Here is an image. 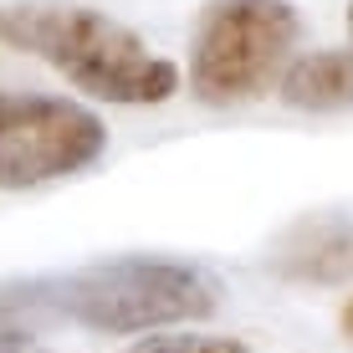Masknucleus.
<instances>
[{
	"mask_svg": "<svg viewBox=\"0 0 353 353\" xmlns=\"http://www.w3.org/2000/svg\"><path fill=\"white\" fill-rule=\"evenodd\" d=\"M221 307V282L174 256H113L26 282H0V323L41 327L72 323L88 333H154L194 323Z\"/></svg>",
	"mask_w": 353,
	"mask_h": 353,
	"instance_id": "obj_1",
	"label": "nucleus"
},
{
	"mask_svg": "<svg viewBox=\"0 0 353 353\" xmlns=\"http://www.w3.org/2000/svg\"><path fill=\"white\" fill-rule=\"evenodd\" d=\"M0 46L26 52L62 72L77 92L118 108L169 103L179 92V67L149 52L139 31L108 10L67 6V0H6L0 6Z\"/></svg>",
	"mask_w": 353,
	"mask_h": 353,
	"instance_id": "obj_2",
	"label": "nucleus"
},
{
	"mask_svg": "<svg viewBox=\"0 0 353 353\" xmlns=\"http://www.w3.org/2000/svg\"><path fill=\"white\" fill-rule=\"evenodd\" d=\"M302 36L292 0H205L190 36V92L210 108H241L282 77Z\"/></svg>",
	"mask_w": 353,
	"mask_h": 353,
	"instance_id": "obj_3",
	"label": "nucleus"
},
{
	"mask_svg": "<svg viewBox=\"0 0 353 353\" xmlns=\"http://www.w3.org/2000/svg\"><path fill=\"white\" fill-rule=\"evenodd\" d=\"M108 154L92 108L52 92H0V190H36L82 174Z\"/></svg>",
	"mask_w": 353,
	"mask_h": 353,
	"instance_id": "obj_4",
	"label": "nucleus"
},
{
	"mask_svg": "<svg viewBox=\"0 0 353 353\" xmlns=\"http://www.w3.org/2000/svg\"><path fill=\"white\" fill-rule=\"evenodd\" d=\"M272 266L297 282H353V221H302L276 241Z\"/></svg>",
	"mask_w": 353,
	"mask_h": 353,
	"instance_id": "obj_5",
	"label": "nucleus"
},
{
	"mask_svg": "<svg viewBox=\"0 0 353 353\" xmlns=\"http://www.w3.org/2000/svg\"><path fill=\"white\" fill-rule=\"evenodd\" d=\"M282 103L302 113H343L353 108V46H323L282 67Z\"/></svg>",
	"mask_w": 353,
	"mask_h": 353,
	"instance_id": "obj_6",
	"label": "nucleus"
},
{
	"mask_svg": "<svg viewBox=\"0 0 353 353\" xmlns=\"http://www.w3.org/2000/svg\"><path fill=\"white\" fill-rule=\"evenodd\" d=\"M123 353H251V348L221 333H159V338H133Z\"/></svg>",
	"mask_w": 353,
	"mask_h": 353,
	"instance_id": "obj_7",
	"label": "nucleus"
},
{
	"mask_svg": "<svg viewBox=\"0 0 353 353\" xmlns=\"http://www.w3.org/2000/svg\"><path fill=\"white\" fill-rule=\"evenodd\" d=\"M0 353H46V348L31 338V327H10V323H0Z\"/></svg>",
	"mask_w": 353,
	"mask_h": 353,
	"instance_id": "obj_8",
	"label": "nucleus"
},
{
	"mask_svg": "<svg viewBox=\"0 0 353 353\" xmlns=\"http://www.w3.org/2000/svg\"><path fill=\"white\" fill-rule=\"evenodd\" d=\"M348 31H353V0H348Z\"/></svg>",
	"mask_w": 353,
	"mask_h": 353,
	"instance_id": "obj_9",
	"label": "nucleus"
}]
</instances>
